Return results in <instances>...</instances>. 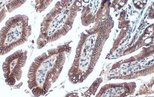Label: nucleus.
I'll return each mask as SVG.
<instances>
[{
    "label": "nucleus",
    "mask_w": 154,
    "mask_h": 97,
    "mask_svg": "<svg viewBox=\"0 0 154 97\" xmlns=\"http://www.w3.org/2000/svg\"><path fill=\"white\" fill-rule=\"evenodd\" d=\"M29 20L26 15H17L7 21L0 32L1 55L8 54L28 40L32 31Z\"/></svg>",
    "instance_id": "nucleus-3"
},
{
    "label": "nucleus",
    "mask_w": 154,
    "mask_h": 97,
    "mask_svg": "<svg viewBox=\"0 0 154 97\" xmlns=\"http://www.w3.org/2000/svg\"><path fill=\"white\" fill-rule=\"evenodd\" d=\"M27 54L26 50H18L8 57L4 61L3 71L5 81L8 85H14L20 80L23 68L26 61Z\"/></svg>",
    "instance_id": "nucleus-4"
},
{
    "label": "nucleus",
    "mask_w": 154,
    "mask_h": 97,
    "mask_svg": "<svg viewBox=\"0 0 154 97\" xmlns=\"http://www.w3.org/2000/svg\"><path fill=\"white\" fill-rule=\"evenodd\" d=\"M70 48L66 45L57 46L38 56L29 69L28 87L33 95H46L55 82L62 70L65 61V52Z\"/></svg>",
    "instance_id": "nucleus-1"
},
{
    "label": "nucleus",
    "mask_w": 154,
    "mask_h": 97,
    "mask_svg": "<svg viewBox=\"0 0 154 97\" xmlns=\"http://www.w3.org/2000/svg\"><path fill=\"white\" fill-rule=\"evenodd\" d=\"M67 1H59L54 7L44 18L41 25L40 34L37 40L38 48H42L46 44L55 41L65 35L72 27L75 17L67 18L72 9Z\"/></svg>",
    "instance_id": "nucleus-2"
},
{
    "label": "nucleus",
    "mask_w": 154,
    "mask_h": 97,
    "mask_svg": "<svg viewBox=\"0 0 154 97\" xmlns=\"http://www.w3.org/2000/svg\"><path fill=\"white\" fill-rule=\"evenodd\" d=\"M103 93V92L102 91H100V93L102 94Z\"/></svg>",
    "instance_id": "nucleus-7"
},
{
    "label": "nucleus",
    "mask_w": 154,
    "mask_h": 97,
    "mask_svg": "<svg viewBox=\"0 0 154 97\" xmlns=\"http://www.w3.org/2000/svg\"><path fill=\"white\" fill-rule=\"evenodd\" d=\"M26 2V1H1V22L5 17L7 12L11 13L13 12Z\"/></svg>",
    "instance_id": "nucleus-5"
},
{
    "label": "nucleus",
    "mask_w": 154,
    "mask_h": 97,
    "mask_svg": "<svg viewBox=\"0 0 154 97\" xmlns=\"http://www.w3.org/2000/svg\"><path fill=\"white\" fill-rule=\"evenodd\" d=\"M101 91H102L103 92H104V89H102L101 90Z\"/></svg>",
    "instance_id": "nucleus-8"
},
{
    "label": "nucleus",
    "mask_w": 154,
    "mask_h": 97,
    "mask_svg": "<svg viewBox=\"0 0 154 97\" xmlns=\"http://www.w3.org/2000/svg\"><path fill=\"white\" fill-rule=\"evenodd\" d=\"M35 2V9L37 12L41 13L48 7L53 1H39Z\"/></svg>",
    "instance_id": "nucleus-6"
}]
</instances>
